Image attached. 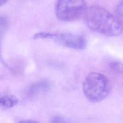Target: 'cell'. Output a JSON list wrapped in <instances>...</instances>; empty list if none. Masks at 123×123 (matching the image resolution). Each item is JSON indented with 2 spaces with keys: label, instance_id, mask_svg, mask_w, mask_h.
<instances>
[{
  "label": "cell",
  "instance_id": "cell-2",
  "mask_svg": "<svg viewBox=\"0 0 123 123\" xmlns=\"http://www.w3.org/2000/svg\"><path fill=\"white\" fill-rule=\"evenodd\" d=\"M111 85L104 74L95 72L89 73L83 83V91L86 98L96 103L104 99L111 93Z\"/></svg>",
  "mask_w": 123,
  "mask_h": 123
},
{
  "label": "cell",
  "instance_id": "cell-10",
  "mask_svg": "<svg viewBox=\"0 0 123 123\" xmlns=\"http://www.w3.org/2000/svg\"><path fill=\"white\" fill-rule=\"evenodd\" d=\"M51 123H72L69 120L61 115L54 116L51 121Z\"/></svg>",
  "mask_w": 123,
  "mask_h": 123
},
{
  "label": "cell",
  "instance_id": "cell-1",
  "mask_svg": "<svg viewBox=\"0 0 123 123\" xmlns=\"http://www.w3.org/2000/svg\"><path fill=\"white\" fill-rule=\"evenodd\" d=\"M83 18L89 28L105 36L116 37L122 32V23L100 6L87 7Z\"/></svg>",
  "mask_w": 123,
  "mask_h": 123
},
{
  "label": "cell",
  "instance_id": "cell-8",
  "mask_svg": "<svg viewBox=\"0 0 123 123\" xmlns=\"http://www.w3.org/2000/svg\"><path fill=\"white\" fill-rule=\"evenodd\" d=\"M107 64L109 68L112 71L118 74H122L123 65L122 63L119 61L110 59L107 62Z\"/></svg>",
  "mask_w": 123,
  "mask_h": 123
},
{
  "label": "cell",
  "instance_id": "cell-6",
  "mask_svg": "<svg viewBox=\"0 0 123 123\" xmlns=\"http://www.w3.org/2000/svg\"><path fill=\"white\" fill-rule=\"evenodd\" d=\"M50 86L49 82L47 80H43L32 85L30 88L31 93H35L42 90H46Z\"/></svg>",
  "mask_w": 123,
  "mask_h": 123
},
{
  "label": "cell",
  "instance_id": "cell-9",
  "mask_svg": "<svg viewBox=\"0 0 123 123\" xmlns=\"http://www.w3.org/2000/svg\"><path fill=\"white\" fill-rule=\"evenodd\" d=\"M123 0H120L117 4L115 10L117 18L122 23L123 20Z\"/></svg>",
  "mask_w": 123,
  "mask_h": 123
},
{
  "label": "cell",
  "instance_id": "cell-3",
  "mask_svg": "<svg viewBox=\"0 0 123 123\" xmlns=\"http://www.w3.org/2000/svg\"><path fill=\"white\" fill-rule=\"evenodd\" d=\"M87 8L85 0H57L55 12L59 20L69 22L83 17Z\"/></svg>",
  "mask_w": 123,
  "mask_h": 123
},
{
  "label": "cell",
  "instance_id": "cell-5",
  "mask_svg": "<svg viewBox=\"0 0 123 123\" xmlns=\"http://www.w3.org/2000/svg\"><path fill=\"white\" fill-rule=\"evenodd\" d=\"M18 98L12 95H7L0 98V108L8 109L15 106L18 102Z\"/></svg>",
  "mask_w": 123,
  "mask_h": 123
},
{
  "label": "cell",
  "instance_id": "cell-7",
  "mask_svg": "<svg viewBox=\"0 0 123 123\" xmlns=\"http://www.w3.org/2000/svg\"><path fill=\"white\" fill-rule=\"evenodd\" d=\"M9 26V21L5 16H0V60L1 58V44L2 39L6 32Z\"/></svg>",
  "mask_w": 123,
  "mask_h": 123
},
{
  "label": "cell",
  "instance_id": "cell-12",
  "mask_svg": "<svg viewBox=\"0 0 123 123\" xmlns=\"http://www.w3.org/2000/svg\"><path fill=\"white\" fill-rule=\"evenodd\" d=\"M9 0H0V6L5 4Z\"/></svg>",
  "mask_w": 123,
  "mask_h": 123
},
{
  "label": "cell",
  "instance_id": "cell-4",
  "mask_svg": "<svg viewBox=\"0 0 123 123\" xmlns=\"http://www.w3.org/2000/svg\"><path fill=\"white\" fill-rule=\"evenodd\" d=\"M49 39L53 40L63 46L75 49H84L86 43L84 36L72 33L50 32Z\"/></svg>",
  "mask_w": 123,
  "mask_h": 123
},
{
  "label": "cell",
  "instance_id": "cell-11",
  "mask_svg": "<svg viewBox=\"0 0 123 123\" xmlns=\"http://www.w3.org/2000/svg\"><path fill=\"white\" fill-rule=\"evenodd\" d=\"M18 123H39L32 120H24L19 122Z\"/></svg>",
  "mask_w": 123,
  "mask_h": 123
}]
</instances>
